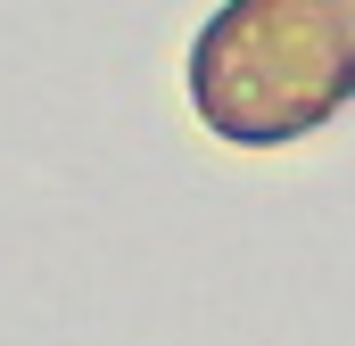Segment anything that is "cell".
<instances>
[{
  "label": "cell",
  "instance_id": "cell-1",
  "mask_svg": "<svg viewBox=\"0 0 355 346\" xmlns=\"http://www.w3.org/2000/svg\"><path fill=\"white\" fill-rule=\"evenodd\" d=\"M190 99L240 149L314 132L355 99V0H223L190 50Z\"/></svg>",
  "mask_w": 355,
  "mask_h": 346
}]
</instances>
